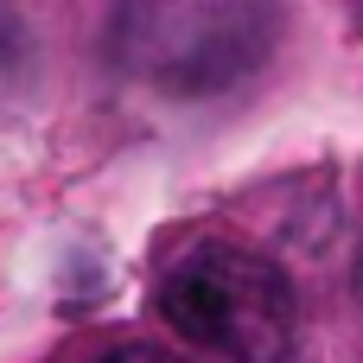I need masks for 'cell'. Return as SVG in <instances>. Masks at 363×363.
<instances>
[{
	"label": "cell",
	"mask_w": 363,
	"mask_h": 363,
	"mask_svg": "<svg viewBox=\"0 0 363 363\" xmlns=\"http://www.w3.org/2000/svg\"><path fill=\"white\" fill-rule=\"evenodd\" d=\"M160 313L185 345L217 351L223 363H287L300 332L287 274L230 242L185 249L160 281Z\"/></svg>",
	"instance_id": "obj_1"
},
{
	"label": "cell",
	"mask_w": 363,
	"mask_h": 363,
	"mask_svg": "<svg viewBox=\"0 0 363 363\" xmlns=\"http://www.w3.org/2000/svg\"><path fill=\"white\" fill-rule=\"evenodd\" d=\"M274 13L262 6H128L115 19L121 64L172 96H204L262 64Z\"/></svg>",
	"instance_id": "obj_2"
},
{
	"label": "cell",
	"mask_w": 363,
	"mask_h": 363,
	"mask_svg": "<svg viewBox=\"0 0 363 363\" xmlns=\"http://www.w3.org/2000/svg\"><path fill=\"white\" fill-rule=\"evenodd\" d=\"M96 363H179L172 351H160V345H108Z\"/></svg>",
	"instance_id": "obj_3"
},
{
	"label": "cell",
	"mask_w": 363,
	"mask_h": 363,
	"mask_svg": "<svg viewBox=\"0 0 363 363\" xmlns=\"http://www.w3.org/2000/svg\"><path fill=\"white\" fill-rule=\"evenodd\" d=\"M357 294H363V255H357Z\"/></svg>",
	"instance_id": "obj_4"
}]
</instances>
